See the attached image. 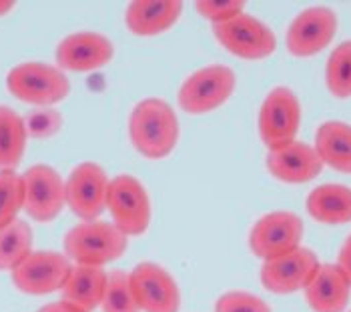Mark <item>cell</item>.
I'll use <instances>...</instances> for the list:
<instances>
[{"label": "cell", "mask_w": 351, "mask_h": 312, "mask_svg": "<svg viewBox=\"0 0 351 312\" xmlns=\"http://www.w3.org/2000/svg\"><path fill=\"white\" fill-rule=\"evenodd\" d=\"M129 136L138 155L151 160L167 158L179 142V120L162 99H145L129 116Z\"/></svg>", "instance_id": "6da1fadb"}, {"label": "cell", "mask_w": 351, "mask_h": 312, "mask_svg": "<svg viewBox=\"0 0 351 312\" xmlns=\"http://www.w3.org/2000/svg\"><path fill=\"white\" fill-rule=\"evenodd\" d=\"M129 236L112 222L88 220L73 226L64 236V255L75 264L103 268L127 252Z\"/></svg>", "instance_id": "7a4b0ae2"}, {"label": "cell", "mask_w": 351, "mask_h": 312, "mask_svg": "<svg viewBox=\"0 0 351 312\" xmlns=\"http://www.w3.org/2000/svg\"><path fill=\"white\" fill-rule=\"evenodd\" d=\"M6 88L23 103L49 108L69 96L71 82L58 66L47 62H23L6 75Z\"/></svg>", "instance_id": "3957f363"}, {"label": "cell", "mask_w": 351, "mask_h": 312, "mask_svg": "<svg viewBox=\"0 0 351 312\" xmlns=\"http://www.w3.org/2000/svg\"><path fill=\"white\" fill-rule=\"evenodd\" d=\"M107 208L112 216V224L125 236H141L151 224V198L136 177L119 174L110 179Z\"/></svg>", "instance_id": "277c9868"}, {"label": "cell", "mask_w": 351, "mask_h": 312, "mask_svg": "<svg viewBox=\"0 0 351 312\" xmlns=\"http://www.w3.org/2000/svg\"><path fill=\"white\" fill-rule=\"evenodd\" d=\"M237 78L225 64L195 70L179 88V106L189 114H207L221 108L235 92Z\"/></svg>", "instance_id": "5b68a950"}, {"label": "cell", "mask_w": 351, "mask_h": 312, "mask_svg": "<svg viewBox=\"0 0 351 312\" xmlns=\"http://www.w3.org/2000/svg\"><path fill=\"white\" fill-rule=\"evenodd\" d=\"M73 262L54 250H32L12 272V285L30 296H47L62 290Z\"/></svg>", "instance_id": "8992f818"}, {"label": "cell", "mask_w": 351, "mask_h": 312, "mask_svg": "<svg viewBox=\"0 0 351 312\" xmlns=\"http://www.w3.org/2000/svg\"><path fill=\"white\" fill-rule=\"evenodd\" d=\"M213 32L225 51L245 60H263L277 49L275 32L247 12L227 23L213 25Z\"/></svg>", "instance_id": "52a82bcc"}, {"label": "cell", "mask_w": 351, "mask_h": 312, "mask_svg": "<svg viewBox=\"0 0 351 312\" xmlns=\"http://www.w3.org/2000/svg\"><path fill=\"white\" fill-rule=\"evenodd\" d=\"M301 125L298 94L287 86L273 88L259 110V136L267 148H277L295 140Z\"/></svg>", "instance_id": "ba28073f"}, {"label": "cell", "mask_w": 351, "mask_h": 312, "mask_svg": "<svg viewBox=\"0 0 351 312\" xmlns=\"http://www.w3.org/2000/svg\"><path fill=\"white\" fill-rule=\"evenodd\" d=\"M301 238L303 220L298 214L289 210H275L253 224L249 233V248L255 257L269 260L299 248Z\"/></svg>", "instance_id": "9c48e42d"}, {"label": "cell", "mask_w": 351, "mask_h": 312, "mask_svg": "<svg viewBox=\"0 0 351 312\" xmlns=\"http://www.w3.org/2000/svg\"><path fill=\"white\" fill-rule=\"evenodd\" d=\"M23 208L36 222H51L66 207L64 179L49 164H34L23 174Z\"/></svg>", "instance_id": "30bf717a"}, {"label": "cell", "mask_w": 351, "mask_h": 312, "mask_svg": "<svg viewBox=\"0 0 351 312\" xmlns=\"http://www.w3.org/2000/svg\"><path fill=\"white\" fill-rule=\"evenodd\" d=\"M129 283L141 312H179L181 292L173 274L155 262H141L129 272Z\"/></svg>", "instance_id": "8fae6325"}, {"label": "cell", "mask_w": 351, "mask_h": 312, "mask_svg": "<svg viewBox=\"0 0 351 312\" xmlns=\"http://www.w3.org/2000/svg\"><path fill=\"white\" fill-rule=\"evenodd\" d=\"M108 184L110 179L97 162H81L64 181L66 207L82 222L97 220L107 208Z\"/></svg>", "instance_id": "7c38bea8"}, {"label": "cell", "mask_w": 351, "mask_h": 312, "mask_svg": "<svg viewBox=\"0 0 351 312\" xmlns=\"http://www.w3.org/2000/svg\"><path fill=\"white\" fill-rule=\"evenodd\" d=\"M337 32V14L327 6H311L299 12L287 28V51L298 58L315 56L329 47Z\"/></svg>", "instance_id": "4fadbf2b"}, {"label": "cell", "mask_w": 351, "mask_h": 312, "mask_svg": "<svg viewBox=\"0 0 351 312\" xmlns=\"http://www.w3.org/2000/svg\"><path fill=\"white\" fill-rule=\"evenodd\" d=\"M319 264L322 262L313 250L299 246L287 255L263 260L261 285L273 294H293L309 285Z\"/></svg>", "instance_id": "5bb4252c"}, {"label": "cell", "mask_w": 351, "mask_h": 312, "mask_svg": "<svg viewBox=\"0 0 351 312\" xmlns=\"http://www.w3.org/2000/svg\"><path fill=\"white\" fill-rule=\"evenodd\" d=\"M112 42L99 32H75L56 47V64L64 73H93L112 60Z\"/></svg>", "instance_id": "9a60e30c"}, {"label": "cell", "mask_w": 351, "mask_h": 312, "mask_svg": "<svg viewBox=\"0 0 351 312\" xmlns=\"http://www.w3.org/2000/svg\"><path fill=\"white\" fill-rule=\"evenodd\" d=\"M267 170L285 184H303L322 174L324 162L311 144L293 140L289 144L269 148Z\"/></svg>", "instance_id": "2e32d148"}, {"label": "cell", "mask_w": 351, "mask_h": 312, "mask_svg": "<svg viewBox=\"0 0 351 312\" xmlns=\"http://www.w3.org/2000/svg\"><path fill=\"white\" fill-rule=\"evenodd\" d=\"M303 290L313 312H343L350 302L351 283L337 264H319Z\"/></svg>", "instance_id": "e0dca14e"}, {"label": "cell", "mask_w": 351, "mask_h": 312, "mask_svg": "<svg viewBox=\"0 0 351 312\" xmlns=\"http://www.w3.org/2000/svg\"><path fill=\"white\" fill-rule=\"evenodd\" d=\"M181 12L179 0H135L127 6L125 23L136 36H157L173 28Z\"/></svg>", "instance_id": "ac0fdd59"}, {"label": "cell", "mask_w": 351, "mask_h": 312, "mask_svg": "<svg viewBox=\"0 0 351 312\" xmlns=\"http://www.w3.org/2000/svg\"><path fill=\"white\" fill-rule=\"evenodd\" d=\"M108 272L97 266L73 264L71 274L62 286V302L75 307L82 312H93L101 309L105 290H107Z\"/></svg>", "instance_id": "d6986e66"}, {"label": "cell", "mask_w": 351, "mask_h": 312, "mask_svg": "<svg viewBox=\"0 0 351 312\" xmlns=\"http://www.w3.org/2000/svg\"><path fill=\"white\" fill-rule=\"evenodd\" d=\"M307 212L322 224L351 222V188L343 184H322L307 196Z\"/></svg>", "instance_id": "ffe728a7"}, {"label": "cell", "mask_w": 351, "mask_h": 312, "mask_svg": "<svg viewBox=\"0 0 351 312\" xmlns=\"http://www.w3.org/2000/svg\"><path fill=\"white\" fill-rule=\"evenodd\" d=\"M324 166L351 174V125L329 120L315 132V146Z\"/></svg>", "instance_id": "44dd1931"}, {"label": "cell", "mask_w": 351, "mask_h": 312, "mask_svg": "<svg viewBox=\"0 0 351 312\" xmlns=\"http://www.w3.org/2000/svg\"><path fill=\"white\" fill-rule=\"evenodd\" d=\"M25 118L8 106H0V170H14L27 148Z\"/></svg>", "instance_id": "7402d4cb"}, {"label": "cell", "mask_w": 351, "mask_h": 312, "mask_svg": "<svg viewBox=\"0 0 351 312\" xmlns=\"http://www.w3.org/2000/svg\"><path fill=\"white\" fill-rule=\"evenodd\" d=\"M32 252V229L16 218L0 229V270L12 272Z\"/></svg>", "instance_id": "603a6c76"}, {"label": "cell", "mask_w": 351, "mask_h": 312, "mask_svg": "<svg viewBox=\"0 0 351 312\" xmlns=\"http://www.w3.org/2000/svg\"><path fill=\"white\" fill-rule=\"evenodd\" d=\"M325 84L335 99H351V40L341 42L329 54L325 66Z\"/></svg>", "instance_id": "cb8c5ba5"}, {"label": "cell", "mask_w": 351, "mask_h": 312, "mask_svg": "<svg viewBox=\"0 0 351 312\" xmlns=\"http://www.w3.org/2000/svg\"><path fill=\"white\" fill-rule=\"evenodd\" d=\"M23 205V174H19L16 170H0V229L16 220Z\"/></svg>", "instance_id": "d4e9b609"}, {"label": "cell", "mask_w": 351, "mask_h": 312, "mask_svg": "<svg viewBox=\"0 0 351 312\" xmlns=\"http://www.w3.org/2000/svg\"><path fill=\"white\" fill-rule=\"evenodd\" d=\"M101 309L103 312H141L131 290L129 272H123V270L108 272L107 290H105Z\"/></svg>", "instance_id": "484cf974"}, {"label": "cell", "mask_w": 351, "mask_h": 312, "mask_svg": "<svg viewBox=\"0 0 351 312\" xmlns=\"http://www.w3.org/2000/svg\"><path fill=\"white\" fill-rule=\"evenodd\" d=\"M215 312H271L269 304L245 290H229L215 302Z\"/></svg>", "instance_id": "4316f807"}, {"label": "cell", "mask_w": 351, "mask_h": 312, "mask_svg": "<svg viewBox=\"0 0 351 312\" xmlns=\"http://www.w3.org/2000/svg\"><path fill=\"white\" fill-rule=\"evenodd\" d=\"M197 12L213 25L227 23L245 12L243 0H199L195 2Z\"/></svg>", "instance_id": "83f0119b"}, {"label": "cell", "mask_w": 351, "mask_h": 312, "mask_svg": "<svg viewBox=\"0 0 351 312\" xmlns=\"http://www.w3.org/2000/svg\"><path fill=\"white\" fill-rule=\"evenodd\" d=\"M25 127L32 138H51L62 129V114L53 108H38L25 118Z\"/></svg>", "instance_id": "f1b7e54d"}, {"label": "cell", "mask_w": 351, "mask_h": 312, "mask_svg": "<svg viewBox=\"0 0 351 312\" xmlns=\"http://www.w3.org/2000/svg\"><path fill=\"white\" fill-rule=\"evenodd\" d=\"M337 268L348 276V281L351 283V234L346 238V242H343V246H341V250H339V255H337Z\"/></svg>", "instance_id": "f546056e"}, {"label": "cell", "mask_w": 351, "mask_h": 312, "mask_svg": "<svg viewBox=\"0 0 351 312\" xmlns=\"http://www.w3.org/2000/svg\"><path fill=\"white\" fill-rule=\"evenodd\" d=\"M38 312H82V311L75 309V307H71V304H66V302H62V300H58V302L45 304V307H43Z\"/></svg>", "instance_id": "4dcf8cb0"}, {"label": "cell", "mask_w": 351, "mask_h": 312, "mask_svg": "<svg viewBox=\"0 0 351 312\" xmlns=\"http://www.w3.org/2000/svg\"><path fill=\"white\" fill-rule=\"evenodd\" d=\"M14 4H16V2H12V0H0V18L6 16V14L14 8Z\"/></svg>", "instance_id": "1f68e13d"}, {"label": "cell", "mask_w": 351, "mask_h": 312, "mask_svg": "<svg viewBox=\"0 0 351 312\" xmlns=\"http://www.w3.org/2000/svg\"><path fill=\"white\" fill-rule=\"evenodd\" d=\"M350 312H351V311H350Z\"/></svg>", "instance_id": "d6a6232c"}]
</instances>
